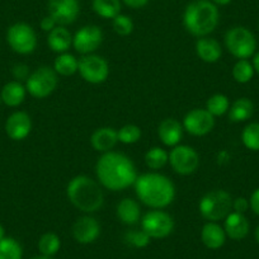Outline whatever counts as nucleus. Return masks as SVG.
<instances>
[{
    "label": "nucleus",
    "instance_id": "obj_1",
    "mask_svg": "<svg viewBox=\"0 0 259 259\" xmlns=\"http://www.w3.org/2000/svg\"><path fill=\"white\" fill-rule=\"evenodd\" d=\"M96 173L99 183L109 191H122L134 186L138 179L135 164L128 156L108 151L98 159Z\"/></svg>",
    "mask_w": 259,
    "mask_h": 259
},
{
    "label": "nucleus",
    "instance_id": "obj_2",
    "mask_svg": "<svg viewBox=\"0 0 259 259\" xmlns=\"http://www.w3.org/2000/svg\"><path fill=\"white\" fill-rule=\"evenodd\" d=\"M134 186L139 200L153 210H161L166 207L176 197V187L173 182L163 174H141L138 177Z\"/></svg>",
    "mask_w": 259,
    "mask_h": 259
},
{
    "label": "nucleus",
    "instance_id": "obj_3",
    "mask_svg": "<svg viewBox=\"0 0 259 259\" xmlns=\"http://www.w3.org/2000/svg\"><path fill=\"white\" fill-rule=\"evenodd\" d=\"M220 21V12L211 0H193L184 9L183 24L187 32L196 37H207Z\"/></svg>",
    "mask_w": 259,
    "mask_h": 259
},
{
    "label": "nucleus",
    "instance_id": "obj_4",
    "mask_svg": "<svg viewBox=\"0 0 259 259\" xmlns=\"http://www.w3.org/2000/svg\"><path fill=\"white\" fill-rule=\"evenodd\" d=\"M69 201L81 212L93 213L103 206L104 196L101 187L87 176H76L69 182L66 188Z\"/></svg>",
    "mask_w": 259,
    "mask_h": 259
},
{
    "label": "nucleus",
    "instance_id": "obj_5",
    "mask_svg": "<svg viewBox=\"0 0 259 259\" xmlns=\"http://www.w3.org/2000/svg\"><path fill=\"white\" fill-rule=\"evenodd\" d=\"M198 208L203 219L218 223L233 212V197L225 189H213L201 198Z\"/></svg>",
    "mask_w": 259,
    "mask_h": 259
},
{
    "label": "nucleus",
    "instance_id": "obj_6",
    "mask_svg": "<svg viewBox=\"0 0 259 259\" xmlns=\"http://www.w3.org/2000/svg\"><path fill=\"white\" fill-rule=\"evenodd\" d=\"M225 46L234 57L239 60H248L255 54L256 39L250 29L236 26L226 32Z\"/></svg>",
    "mask_w": 259,
    "mask_h": 259
},
{
    "label": "nucleus",
    "instance_id": "obj_7",
    "mask_svg": "<svg viewBox=\"0 0 259 259\" xmlns=\"http://www.w3.org/2000/svg\"><path fill=\"white\" fill-rule=\"evenodd\" d=\"M57 73L49 66H41L29 74L26 83V89L33 98L44 99L52 94L56 89Z\"/></svg>",
    "mask_w": 259,
    "mask_h": 259
},
{
    "label": "nucleus",
    "instance_id": "obj_8",
    "mask_svg": "<svg viewBox=\"0 0 259 259\" xmlns=\"http://www.w3.org/2000/svg\"><path fill=\"white\" fill-rule=\"evenodd\" d=\"M7 42L14 52L28 55L36 50L37 34L29 24L19 22L11 26L7 32Z\"/></svg>",
    "mask_w": 259,
    "mask_h": 259
},
{
    "label": "nucleus",
    "instance_id": "obj_9",
    "mask_svg": "<svg viewBox=\"0 0 259 259\" xmlns=\"http://www.w3.org/2000/svg\"><path fill=\"white\" fill-rule=\"evenodd\" d=\"M141 229L151 239H164L173 233L174 220L165 211L151 210L141 219Z\"/></svg>",
    "mask_w": 259,
    "mask_h": 259
},
{
    "label": "nucleus",
    "instance_id": "obj_10",
    "mask_svg": "<svg viewBox=\"0 0 259 259\" xmlns=\"http://www.w3.org/2000/svg\"><path fill=\"white\" fill-rule=\"evenodd\" d=\"M79 74L85 81L91 84H101L107 80L109 75V66L106 59L98 55H84L79 60Z\"/></svg>",
    "mask_w": 259,
    "mask_h": 259
},
{
    "label": "nucleus",
    "instance_id": "obj_11",
    "mask_svg": "<svg viewBox=\"0 0 259 259\" xmlns=\"http://www.w3.org/2000/svg\"><path fill=\"white\" fill-rule=\"evenodd\" d=\"M169 163L176 173L189 176L197 170L200 165V156L191 146L177 145L169 154Z\"/></svg>",
    "mask_w": 259,
    "mask_h": 259
},
{
    "label": "nucleus",
    "instance_id": "obj_12",
    "mask_svg": "<svg viewBox=\"0 0 259 259\" xmlns=\"http://www.w3.org/2000/svg\"><path fill=\"white\" fill-rule=\"evenodd\" d=\"M215 126V117L202 108H194L186 114L183 128L193 136H205L210 134Z\"/></svg>",
    "mask_w": 259,
    "mask_h": 259
},
{
    "label": "nucleus",
    "instance_id": "obj_13",
    "mask_svg": "<svg viewBox=\"0 0 259 259\" xmlns=\"http://www.w3.org/2000/svg\"><path fill=\"white\" fill-rule=\"evenodd\" d=\"M49 16H51L57 26L73 24L80 13L79 0H49Z\"/></svg>",
    "mask_w": 259,
    "mask_h": 259
},
{
    "label": "nucleus",
    "instance_id": "obj_14",
    "mask_svg": "<svg viewBox=\"0 0 259 259\" xmlns=\"http://www.w3.org/2000/svg\"><path fill=\"white\" fill-rule=\"evenodd\" d=\"M103 42V32L98 26L89 24L81 27L73 37V46L76 52L89 55L96 51Z\"/></svg>",
    "mask_w": 259,
    "mask_h": 259
},
{
    "label": "nucleus",
    "instance_id": "obj_15",
    "mask_svg": "<svg viewBox=\"0 0 259 259\" xmlns=\"http://www.w3.org/2000/svg\"><path fill=\"white\" fill-rule=\"evenodd\" d=\"M101 235V225L92 216H81L73 225V236L79 244H92Z\"/></svg>",
    "mask_w": 259,
    "mask_h": 259
},
{
    "label": "nucleus",
    "instance_id": "obj_16",
    "mask_svg": "<svg viewBox=\"0 0 259 259\" xmlns=\"http://www.w3.org/2000/svg\"><path fill=\"white\" fill-rule=\"evenodd\" d=\"M32 130L31 117L26 112H14L8 117L6 122V133L12 140H24Z\"/></svg>",
    "mask_w": 259,
    "mask_h": 259
},
{
    "label": "nucleus",
    "instance_id": "obj_17",
    "mask_svg": "<svg viewBox=\"0 0 259 259\" xmlns=\"http://www.w3.org/2000/svg\"><path fill=\"white\" fill-rule=\"evenodd\" d=\"M224 230H225L228 238L233 239V240H243L249 234L250 225L244 213H238L233 211L225 219Z\"/></svg>",
    "mask_w": 259,
    "mask_h": 259
},
{
    "label": "nucleus",
    "instance_id": "obj_18",
    "mask_svg": "<svg viewBox=\"0 0 259 259\" xmlns=\"http://www.w3.org/2000/svg\"><path fill=\"white\" fill-rule=\"evenodd\" d=\"M158 136L166 146H177L183 138V126L174 118H165L158 127Z\"/></svg>",
    "mask_w": 259,
    "mask_h": 259
},
{
    "label": "nucleus",
    "instance_id": "obj_19",
    "mask_svg": "<svg viewBox=\"0 0 259 259\" xmlns=\"http://www.w3.org/2000/svg\"><path fill=\"white\" fill-rule=\"evenodd\" d=\"M201 240L206 248L211 250H216L224 246L226 241V233L223 226L219 225L218 223L208 221L205 224L201 230Z\"/></svg>",
    "mask_w": 259,
    "mask_h": 259
},
{
    "label": "nucleus",
    "instance_id": "obj_20",
    "mask_svg": "<svg viewBox=\"0 0 259 259\" xmlns=\"http://www.w3.org/2000/svg\"><path fill=\"white\" fill-rule=\"evenodd\" d=\"M118 141V134L112 127H101L96 130L91 138V144L94 150L99 153H108Z\"/></svg>",
    "mask_w": 259,
    "mask_h": 259
},
{
    "label": "nucleus",
    "instance_id": "obj_21",
    "mask_svg": "<svg viewBox=\"0 0 259 259\" xmlns=\"http://www.w3.org/2000/svg\"><path fill=\"white\" fill-rule=\"evenodd\" d=\"M196 52L202 61L213 64V62H218L220 60L221 55H223V49L215 38L201 37L196 42Z\"/></svg>",
    "mask_w": 259,
    "mask_h": 259
},
{
    "label": "nucleus",
    "instance_id": "obj_22",
    "mask_svg": "<svg viewBox=\"0 0 259 259\" xmlns=\"http://www.w3.org/2000/svg\"><path fill=\"white\" fill-rule=\"evenodd\" d=\"M47 44L52 51L57 54H64L73 45V36L69 29L65 28L64 26H56L51 32H49Z\"/></svg>",
    "mask_w": 259,
    "mask_h": 259
},
{
    "label": "nucleus",
    "instance_id": "obj_23",
    "mask_svg": "<svg viewBox=\"0 0 259 259\" xmlns=\"http://www.w3.org/2000/svg\"><path fill=\"white\" fill-rule=\"evenodd\" d=\"M116 213L121 223L126 225H135L141 218V208L140 205L133 198H123L117 205Z\"/></svg>",
    "mask_w": 259,
    "mask_h": 259
},
{
    "label": "nucleus",
    "instance_id": "obj_24",
    "mask_svg": "<svg viewBox=\"0 0 259 259\" xmlns=\"http://www.w3.org/2000/svg\"><path fill=\"white\" fill-rule=\"evenodd\" d=\"M27 89L19 81H9L2 89L0 93V98L4 104L8 107H18L23 103L24 98H26Z\"/></svg>",
    "mask_w": 259,
    "mask_h": 259
},
{
    "label": "nucleus",
    "instance_id": "obj_25",
    "mask_svg": "<svg viewBox=\"0 0 259 259\" xmlns=\"http://www.w3.org/2000/svg\"><path fill=\"white\" fill-rule=\"evenodd\" d=\"M254 113V104L249 98H239L229 108V119L231 122L248 121Z\"/></svg>",
    "mask_w": 259,
    "mask_h": 259
},
{
    "label": "nucleus",
    "instance_id": "obj_26",
    "mask_svg": "<svg viewBox=\"0 0 259 259\" xmlns=\"http://www.w3.org/2000/svg\"><path fill=\"white\" fill-rule=\"evenodd\" d=\"M93 11L104 19H113L121 14V0H93Z\"/></svg>",
    "mask_w": 259,
    "mask_h": 259
},
{
    "label": "nucleus",
    "instance_id": "obj_27",
    "mask_svg": "<svg viewBox=\"0 0 259 259\" xmlns=\"http://www.w3.org/2000/svg\"><path fill=\"white\" fill-rule=\"evenodd\" d=\"M79 60L74 55L64 52L59 55L54 62V70L62 76H70L78 71Z\"/></svg>",
    "mask_w": 259,
    "mask_h": 259
},
{
    "label": "nucleus",
    "instance_id": "obj_28",
    "mask_svg": "<svg viewBox=\"0 0 259 259\" xmlns=\"http://www.w3.org/2000/svg\"><path fill=\"white\" fill-rule=\"evenodd\" d=\"M61 248V240L55 233H45L38 240V250L42 255L54 256Z\"/></svg>",
    "mask_w": 259,
    "mask_h": 259
},
{
    "label": "nucleus",
    "instance_id": "obj_29",
    "mask_svg": "<svg viewBox=\"0 0 259 259\" xmlns=\"http://www.w3.org/2000/svg\"><path fill=\"white\" fill-rule=\"evenodd\" d=\"M241 143L248 150L259 151V122H251L244 127Z\"/></svg>",
    "mask_w": 259,
    "mask_h": 259
},
{
    "label": "nucleus",
    "instance_id": "obj_30",
    "mask_svg": "<svg viewBox=\"0 0 259 259\" xmlns=\"http://www.w3.org/2000/svg\"><path fill=\"white\" fill-rule=\"evenodd\" d=\"M23 249L13 238H4L0 240V259H22Z\"/></svg>",
    "mask_w": 259,
    "mask_h": 259
},
{
    "label": "nucleus",
    "instance_id": "obj_31",
    "mask_svg": "<svg viewBox=\"0 0 259 259\" xmlns=\"http://www.w3.org/2000/svg\"><path fill=\"white\" fill-rule=\"evenodd\" d=\"M254 73L253 64L248 60H238L233 68V78L239 84L249 83L253 79Z\"/></svg>",
    "mask_w": 259,
    "mask_h": 259
},
{
    "label": "nucleus",
    "instance_id": "obj_32",
    "mask_svg": "<svg viewBox=\"0 0 259 259\" xmlns=\"http://www.w3.org/2000/svg\"><path fill=\"white\" fill-rule=\"evenodd\" d=\"M169 161V154L166 153L164 149L158 148H151L145 154V163L148 168L153 169V170H159L163 168L166 163Z\"/></svg>",
    "mask_w": 259,
    "mask_h": 259
},
{
    "label": "nucleus",
    "instance_id": "obj_33",
    "mask_svg": "<svg viewBox=\"0 0 259 259\" xmlns=\"http://www.w3.org/2000/svg\"><path fill=\"white\" fill-rule=\"evenodd\" d=\"M229 108H230V102H229L228 97L224 94H213L206 103V109L213 117L223 116L226 112H229Z\"/></svg>",
    "mask_w": 259,
    "mask_h": 259
},
{
    "label": "nucleus",
    "instance_id": "obj_34",
    "mask_svg": "<svg viewBox=\"0 0 259 259\" xmlns=\"http://www.w3.org/2000/svg\"><path fill=\"white\" fill-rule=\"evenodd\" d=\"M150 236L141 229V230H128L123 236V240L127 245L133 248H145L150 243Z\"/></svg>",
    "mask_w": 259,
    "mask_h": 259
},
{
    "label": "nucleus",
    "instance_id": "obj_35",
    "mask_svg": "<svg viewBox=\"0 0 259 259\" xmlns=\"http://www.w3.org/2000/svg\"><path fill=\"white\" fill-rule=\"evenodd\" d=\"M118 134V141L126 145H131L140 140L141 138V130L136 124H124L123 127L117 131Z\"/></svg>",
    "mask_w": 259,
    "mask_h": 259
},
{
    "label": "nucleus",
    "instance_id": "obj_36",
    "mask_svg": "<svg viewBox=\"0 0 259 259\" xmlns=\"http://www.w3.org/2000/svg\"><path fill=\"white\" fill-rule=\"evenodd\" d=\"M113 31L116 32L118 36L126 37L130 36L134 31V22L126 14H118L116 18H113Z\"/></svg>",
    "mask_w": 259,
    "mask_h": 259
},
{
    "label": "nucleus",
    "instance_id": "obj_37",
    "mask_svg": "<svg viewBox=\"0 0 259 259\" xmlns=\"http://www.w3.org/2000/svg\"><path fill=\"white\" fill-rule=\"evenodd\" d=\"M12 73H13V76L17 79V81L27 80L29 76V68L24 64H17L13 66Z\"/></svg>",
    "mask_w": 259,
    "mask_h": 259
},
{
    "label": "nucleus",
    "instance_id": "obj_38",
    "mask_svg": "<svg viewBox=\"0 0 259 259\" xmlns=\"http://www.w3.org/2000/svg\"><path fill=\"white\" fill-rule=\"evenodd\" d=\"M248 208H250V206H249V200H246L245 197H238L235 200H233L234 212L245 213L248 211Z\"/></svg>",
    "mask_w": 259,
    "mask_h": 259
},
{
    "label": "nucleus",
    "instance_id": "obj_39",
    "mask_svg": "<svg viewBox=\"0 0 259 259\" xmlns=\"http://www.w3.org/2000/svg\"><path fill=\"white\" fill-rule=\"evenodd\" d=\"M249 206H250L251 211H253L256 216H259V188H256L255 191L250 194Z\"/></svg>",
    "mask_w": 259,
    "mask_h": 259
},
{
    "label": "nucleus",
    "instance_id": "obj_40",
    "mask_svg": "<svg viewBox=\"0 0 259 259\" xmlns=\"http://www.w3.org/2000/svg\"><path fill=\"white\" fill-rule=\"evenodd\" d=\"M56 26H57V23L55 22V19L52 18L51 16H46V17H44V18H42V21H41L42 31L51 32L52 29H54Z\"/></svg>",
    "mask_w": 259,
    "mask_h": 259
},
{
    "label": "nucleus",
    "instance_id": "obj_41",
    "mask_svg": "<svg viewBox=\"0 0 259 259\" xmlns=\"http://www.w3.org/2000/svg\"><path fill=\"white\" fill-rule=\"evenodd\" d=\"M127 7L133 9H140L144 8L146 4L149 3V0H122Z\"/></svg>",
    "mask_w": 259,
    "mask_h": 259
},
{
    "label": "nucleus",
    "instance_id": "obj_42",
    "mask_svg": "<svg viewBox=\"0 0 259 259\" xmlns=\"http://www.w3.org/2000/svg\"><path fill=\"white\" fill-rule=\"evenodd\" d=\"M251 64H253L254 71L259 74V51L254 54V56H253V62H251Z\"/></svg>",
    "mask_w": 259,
    "mask_h": 259
},
{
    "label": "nucleus",
    "instance_id": "obj_43",
    "mask_svg": "<svg viewBox=\"0 0 259 259\" xmlns=\"http://www.w3.org/2000/svg\"><path fill=\"white\" fill-rule=\"evenodd\" d=\"M211 2H212L213 4H216L218 7L219 6L224 7V6H228V4H230L233 0H211Z\"/></svg>",
    "mask_w": 259,
    "mask_h": 259
},
{
    "label": "nucleus",
    "instance_id": "obj_44",
    "mask_svg": "<svg viewBox=\"0 0 259 259\" xmlns=\"http://www.w3.org/2000/svg\"><path fill=\"white\" fill-rule=\"evenodd\" d=\"M29 259H55L54 256H47V255H42V254H39V255H36V256H32V258Z\"/></svg>",
    "mask_w": 259,
    "mask_h": 259
},
{
    "label": "nucleus",
    "instance_id": "obj_45",
    "mask_svg": "<svg viewBox=\"0 0 259 259\" xmlns=\"http://www.w3.org/2000/svg\"><path fill=\"white\" fill-rule=\"evenodd\" d=\"M4 238H6V230H4L3 225L0 224V240H2V239H4Z\"/></svg>",
    "mask_w": 259,
    "mask_h": 259
},
{
    "label": "nucleus",
    "instance_id": "obj_46",
    "mask_svg": "<svg viewBox=\"0 0 259 259\" xmlns=\"http://www.w3.org/2000/svg\"><path fill=\"white\" fill-rule=\"evenodd\" d=\"M255 240H256V243L259 244V225L256 226V229H255Z\"/></svg>",
    "mask_w": 259,
    "mask_h": 259
},
{
    "label": "nucleus",
    "instance_id": "obj_47",
    "mask_svg": "<svg viewBox=\"0 0 259 259\" xmlns=\"http://www.w3.org/2000/svg\"><path fill=\"white\" fill-rule=\"evenodd\" d=\"M0 104H2V98H0Z\"/></svg>",
    "mask_w": 259,
    "mask_h": 259
}]
</instances>
